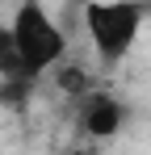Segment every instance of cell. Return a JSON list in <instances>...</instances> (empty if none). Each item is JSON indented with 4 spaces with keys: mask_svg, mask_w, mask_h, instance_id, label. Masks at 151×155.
I'll use <instances>...</instances> for the list:
<instances>
[{
    "mask_svg": "<svg viewBox=\"0 0 151 155\" xmlns=\"http://www.w3.org/2000/svg\"><path fill=\"white\" fill-rule=\"evenodd\" d=\"M67 155H101V147H92V143H76V147H67Z\"/></svg>",
    "mask_w": 151,
    "mask_h": 155,
    "instance_id": "6",
    "label": "cell"
},
{
    "mask_svg": "<svg viewBox=\"0 0 151 155\" xmlns=\"http://www.w3.org/2000/svg\"><path fill=\"white\" fill-rule=\"evenodd\" d=\"M0 80H17V63H13V42H8V25H0Z\"/></svg>",
    "mask_w": 151,
    "mask_h": 155,
    "instance_id": "5",
    "label": "cell"
},
{
    "mask_svg": "<svg viewBox=\"0 0 151 155\" xmlns=\"http://www.w3.org/2000/svg\"><path fill=\"white\" fill-rule=\"evenodd\" d=\"M126 117H130L126 101L113 97V92H101V88H92L84 101H76V126L84 134V143H92V147L118 138L122 126H126Z\"/></svg>",
    "mask_w": 151,
    "mask_h": 155,
    "instance_id": "3",
    "label": "cell"
},
{
    "mask_svg": "<svg viewBox=\"0 0 151 155\" xmlns=\"http://www.w3.org/2000/svg\"><path fill=\"white\" fill-rule=\"evenodd\" d=\"M8 42H13V63H17V80H38L55 71L67 59V34L55 21V13L42 8L38 0H25L8 17Z\"/></svg>",
    "mask_w": 151,
    "mask_h": 155,
    "instance_id": "1",
    "label": "cell"
},
{
    "mask_svg": "<svg viewBox=\"0 0 151 155\" xmlns=\"http://www.w3.org/2000/svg\"><path fill=\"white\" fill-rule=\"evenodd\" d=\"M80 21H84V34L92 42L97 63L101 67H118L126 54L134 51L147 13L139 4H84L80 8Z\"/></svg>",
    "mask_w": 151,
    "mask_h": 155,
    "instance_id": "2",
    "label": "cell"
},
{
    "mask_svg": "<svg viewBox=\"0 0 151 155\" xmlns=\"http://www.w3.org/2000/svg\"><path fill=\"white\" fill-rule=\"evenodd\" d=\"M55 84H59V92H63L67 101H84V97L92 92V76H88L80 63H72V59H63V63L55 67Z\"/></svg>",
    "mask_w": 151,
    "mask_h": 155,
    "instance_id": "4",
    "label": "cell"
}]
</instances>
